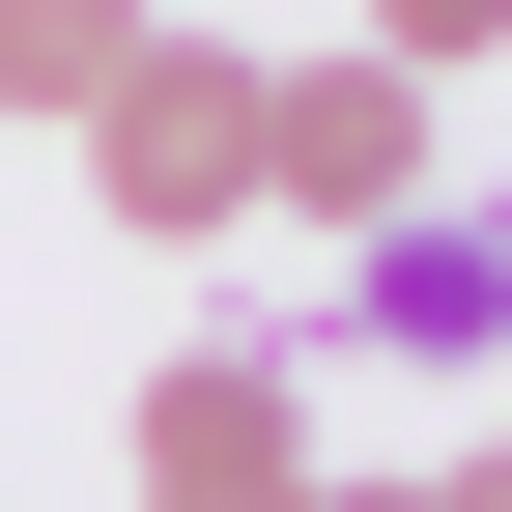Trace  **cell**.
Wrapping results in <instances>:
<instances>
[{
	"mask_svg": "<svg viewBox=\"0 0 512 512\" xmlns=\"http://www.w3.org/2000/svg\"><path fill=\"white\" fill-rule=\"evenodd\" d=\"M143 512H313V342H171L143 370Z\"/></svg>",
	"mask_w": 512,
	"mask_h": 512,
	"instance_id": "277c9868",
	"label": "cell"
},
{
	"mask_svg": "<svg viewBox=\"0 0 512 512\" xmlns=\"http://www.w3.org/2000/svg\"><path fill=\"white\" fill-rule=\"evenodd\" d=\"M313 512H427V484H342V456H313Z\"/></svg>",
	"mask_w": 512,
	"mask_h": 512,
	"instance_id": "ba28073f",
	"label": "cell"
},
{
	"mask_svg": "<svg viewBox=\"0 0 512 512\" xmlns=\"http://www.w3.org/2000/svg\"><path fill=\"white\" fill-rule=\"evenodd\" d=\"M427 512H512V427H484V456H456V484H427Z\"/></svg>",
	"mask_w": 512,
	"mask_h": 512,
	"instance_id": "52a82bcc",
	"label": "cell"
},
{
	"mask_svg": "<svg viewBox=\"0 0 512 512\" xmlns=\"http://www.w3.org/2000/svg\"><path fill=\"white\" fill-rule=\"evenodd\" d=\"M57 143H86V200L143 228V256H200V228H256V57H228V29H143Z\"/></svg>",
	"mask_w": 512,
	"mask_h": 512,
	"instance_id": "6da1fadb",
	"label": "cell"
},
{
	"mask_svg": "<svg viewBox=\"0 0 512 512\" xmlns=\"http://www.w3.org/2000/svg\"><path fill=\"white\" fill-rule=\"evenodd\" d=\"M427 171H456V114L399 57H256V228H399Z\"/></svg>",
	"mask_w": 512,
	"mask_h": 512,
	"instance_id": "7a4b0ae2",
	"label": "cell"
},
{
	"mask_svg": "<svg viewBox=\"0 0 512 512\" xmlns=\"http://www.w3.org/2000/svg\"><path fill=\"white\" fill-rule=\"evenodd\" d=\"M114 57H143V0H0V114H86Z\"/></svg>",
	"mask_w": 512,
	"mask_h": 512,
	"instance_id": "5b68a950",
	"label": "cell"
},
{
	"mask_svg": "<svg viewBox=\"0 0 512 512\" xmlns=\"http://www.w3.org/2000/svg\"><path fill=\"white\" fill-rule=\"evenodd\" d=\"M342 57H399V86H456V57H512V0H370Z\"/></svg>",
	"mask_w": 512,
	"mask_h": 512,
	"instance_id": "8992f818",
	"label": "cell"
},
{
	"mask_svg": "<svg viewBox=\"0 0 512 512\" xmlns=\"http://www.w3.org/2000/svg\"><path fill=\"white\" fill-rule=\"evenodd\" d=\"M342 370H512V200L427 171L399 228H342Z\"/></svg>",
	"mask_w": 512,
	"mask_h": 512,
	"instance_id": "3957f363",
	"label": "cell"
}]
</instances>
